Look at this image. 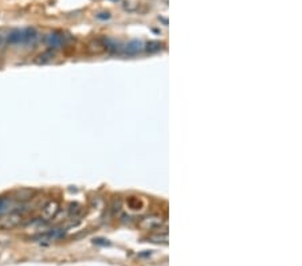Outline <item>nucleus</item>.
<instances>
[{"mask_svg":"<svg viewBox=\"0 0 302 266\" xmlns=\"http://www.w3.org/2000/svg\"><path fill=\"white\" fill-rule=\"evenodd\" d=\"M12 206V199L11 198H0V217L5 213H8V210Z\"/></svg>","mask_w":302,"mask_h":266,"instance_id":"nucleus-7","label":"nucleus"},{"mask_svg":"<svg viewBox=\"0 0 302 266\" xmlns=\"http://www.w3.org/2000/svg\"><path fill=\"white\" fill-rule=\"evenodd\" d=\"M69 38L63 34V32L54 31L50 32L48 35H46L45 38V42H46L47 46H50L51 48H59V47L65 46L68 43Z\"/></svg>","mask_w":302,"mask_h":266,"instance_id":"nucleus-5","label":"nucleus"},{"mask_svg":"<svg viewBox=\"0 0 302 266\" xmlns=\"http://www.w3.org/2000/svg\"><path fill=\"white\" fill-rule=\"evenodd\" d=\"M59 213V204L54 200H50L48 203L43 206L42 213H41V218L45 220H50L52 218H55V215Z\"/></svg>","mask_w":302,"mask_h":266,"instance_id":"nucleus-6","label":"nucleus"},{"mask_svg":"<svg viewBox=\"0 0 302 266\" xmlns=\"http://www.w3.org/2000/svg\"><path fill=\"white\" fill-rule=\"evenodd\" d=\"M38 31L32 27H26V28H14L5 35V42L12 46H26V45H34L37 42Z\"/></svg>","mask_w":302,"mask_h":266,"instance_id":"nucleus-1","label":"nucleus"},{"mask_svg":"<svg viewBox=\"0 0 302 266\" xmlns=\"http://www.w3.org/2000/svg\"><path fill=\"white\" fill-rule=\"evenodd\" d=\"M164 224V219L160 215H148L145 218H142L140 222L141 229L146 231H153V230H160Z\"/></svg>","mask_w":302,"mask_h":266,"instance_id":"nucleus-3","label":"nucleus"},{"mask_svg":"<svg viewBox=\"0 0 302 266\" xmlns=\"http://www.w3.org/2000/svg\"><path fill=\"white\" fill-rule=\"evenodd\" d=\"M52 57H54V51H52V50H48L47 52H43V54H41V55H39V58H41V59H38L37 62L38 63H46V62H48V61H50Z\"/></svg>","mask_w":302,"mask_h":266,"instance_id":"nucleus-8","label":"nucleus"},{"mask_svg":"<svg viewBox=\"0 0 302 266\" xmlns=\"http://www.w3.org/2000/svg\"><path fill=\"white\" fill-rule=\"evenodd\" d=\"M27 211H28V209H26V206H22V209L18 207L10 213L1 215L0 217V230H14L19 227L24 220Z\"/></svg>","mask_w":302,"mask_h":266,"instance_id":"nucleus-2","label":"nucleus"},{"mask_svg":"<svg viewBox=\"0 0 302 266\" xmlns=\"http://www.w3.org/2000/svg\"><path fill=\"white\" fill-rule=\"evenodd\" d=\"M66 234L65 229H52L45 233H39L35 237H32L34 241H39V242H51V241H57L59 238H62Z\"/></svg>","mask_w":302,"mask_h":266,"instance_id":"nucleus-4","label":"nucleus"}]
</instances>
